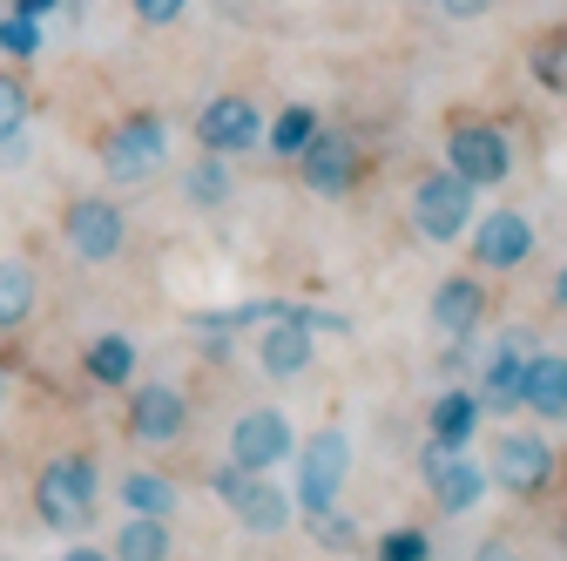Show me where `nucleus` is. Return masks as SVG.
Returning <instances> with one entry per match:
<instances>
[{
  "instance_id": "obj_4",
  "label": "nucleus",
  "mask_w": 567,
  "mask_h": 561,
  "mask_svg": "<svg viewBox=\"0 0 567 561\" xmlns=\"http://www.w3.org/2000/svg\"><path fill=\"white\" fill-rule=\"evenodd\" d=\"M412 224H419L425 244H453V237H466V231H473V183L453 176V170L425 176V183L412 190Z\"/></svg>"
},
{
  "instance_id": "obj_17",
  "label": "nucleus",
  "mask_w": 567,
  "mask_h": 561,
  "mask_svg": "<svg viewBox=\"0 0 567 561\" xmlns=\"http://www.w3.org/2000/svg\"><path fill=\"white\" fill-rule=\"evenodd\" d=\"M520 406L534 419H567V353H534L527 373H520Z\"/></svg>"
},
{
  "instance_id": "obj_6",
  "label": "nucleus",
  "mask_w": 567,
  "mask_h": 561,
  "mask_svg": "<svg viewBox=\"0 0 567 561\" xmlns=\"http://www.w3.org/2000/svg\"><path fill=\"white\" fill-rule=\"evenodd\" d=\"M61 244L75 251L82 264H109L128 244V217H122L109 196H75V203L61 210Z\"/></svg>"
},
{
  "instance_id": "obj_20",
  "label": "nucleus",
  "mask_w": 567,
  "mask_h": 561,
  "mask_svg": "<svg viewBox=\"0 0 567 561\" xmlns=\"http://www.w3.org/2000/svg\"><path fill=\"white\" fill-rule=\"evenodd\" d=\"M135 359H142V353H135L128 332H102L89 353H82V366H89L95 386H128V379H135Z\"/></svg>"
},
{
  "instance_id": "obj_13",
  "label": "nucleus",
  "mask_w": 567,
  "mask_h": 561,
  "mask_svg": "<svg viewBox=\"0 0 567 561\" xmlns=\"http://www.w3.org/2000/svg\"><path fill=\"white\" fill-rule=\"evenodd\" d=\"M298 176H305L311 196H344L351 183H359V143L338 135V129H318L311 143L298 150Z\"/></svg>"
},
{
  "instance_id": "obj_10",
  "label": "nucleus",
  "mask_w": 567,
  "mask_h": 561,
  "mask_svg": "<svg viewBox=\"0 0 567 561\" xmlns=\"http://www.w3.org/2000/svg\"><path fill=\"white\" fill-rule=\"evenodd\" d=\"M446 170L466 176L473 190H486V183H507L514 150H507V135L493 129V122H453L446 129Z\"/></svg>"
},
{
  "instance_id": "obj_7",
  "label": "nucleus",
  "mask_w": 567,
  "mask_h": 561,
  "mask_svg": "<svg viewBox=\"0 0 567 561\" xmlns=\"http://www.w3.org/2000/svg\"><path fill=\"white\" fill-rule=\"evenodd\" d=\"M196 150L203 156H250V150H264V115H257V102L250 95H217V102H203V115H196Z\"/></svg>"
},
{
  "instance_id": "obj_14",
  "label": "nucleus",
  "mask_w": 567,
  "mask_h": 561,
  "mask_svg": "<svg viewBox=\"0 0 567 561\" xmlns=\"http://www.w3.org/2000/svg\"><path fill=\"white\" fill-rule=\"evenodd\" d=\"M466 244H473L480 271H520L534 257V224L520 217V210H493V217H480V231Z\"/></svg>"
},
{
  "instance_id": "obj_36",
  "label": "nucleus",
  "mask_w": 567,
  "mask_h": 561,
  "mask_svg": "<svg viewBox=\"0 0 567 561\" xmlns=\"http://www.w3.org/2000/svg\"><path fill=\"white\" fill-rule=\"evenodd\" d=\"M0 392H8V379H0Z\"/></svg>"
},
{
  "instance_id": "obj_11",
  "label": "nucleus",
  "mask_w": 567,
  "mask_h": 561,
  "mask_svg": "<svg viewBox=\"0 0 567 561\" xmlns=\"http://www.w3.org/2000/svg\"><path fill=\"white\" fill-rule=\"evenodd\" d=\"M298 453L291 440V419H284L277 406H250L237 412V427H230V467H250V473H270Z\"/></svg>"
},
{
  "instance_id": "obj_8",
  "label": "nucleus",
  "mask_w": 567,
  "mask_h": 561,
  "mask_svg": "<svg viewBox=\"0 0 567 561\" xmlns=\"http://www.w3.org/2000/svg\"><path fill=\"white\" fill-rule=\"evenodd\" d=\"M169 156V122L163 115H128L122 129H109V143H102V170L115 183H142V176H156Z\"/></svg>"
},
{
  "instance_id": "obj_24",
  "label": "nucleus",
  "mask_w": 567,
  "mask_h": 561,
  "mask_svg": "<svg viewBox=\"0 0 567 561\" xmlns=\"http://www.w3.org/2000/svg\"><path fill=\"white\" fill-rule=\"evenodd\" d=\"M311 135H318V109H305V102H291V109H284L270 129H264V150H277L284 163H291L305 143H311Z\"/></svg>"
},
{
  "instance_id": "obj_22",
  "label": "nucleus",
  "mask_w": 567,
  "mask_h": 561,
  "mask_svg": "<svg viewBox=\"0 0 567 561\" xmlns=\"http://www.w3.org/2000/svg\"><path fill=\"white\" fill-rule=\"evenodd\" d=\"M122 508L128 514H156V521H169L176 508H183V494H176V480H163V473H122Z\"/></svg>"
},
{
  "instance_id": "obj_30",
  "label": "nucleus",
  "mask_w": 567,
  "mask_h": 561,
  "mask_svg": "<svg viewBox=\"0 0 567 561\" xmlns=\"http://www.w3.org/2000/svg\"><path fill=\"white\" fill-rule=\"evenodd\" d=\"M128 8H135V21H142V28H169V21H183L189 0H128Z\"/></svg>"
},
{
  "instance_id": "obj_34",
  "label": "nucleus",
  "mask_w": 567,
  "mask_h": 561,
  "mask_svg": "<svg viewBox=\"0 0 567 561\" xmlns=\"http://www.w3.org/2000/svg\"><path fill=\"white\" fill-rule=\"evenodd\" d=\"M61 561H109V554H102V548H68Z\"/></svg>"
},
{
  "instance_id": "obj_25",
  "label": "nucleus",
  "mask_w": 567,
  "mask_h": 561,
  "mask_svg": "<svg viewBox=\"0 0 567 561\" xmlns=\"http://www.w3.org/2000/svg\"><path fill=\"white\" fill-rule=\"evenodd\" d=\"M183 196H189L196 210H217V203L230 196V156H203V163H189V170H183Z\"/></svg>"
},
{
  "instance_id": "obj_27",
  "label": "nucleus",
  "mask_w": 567,
  "mask_h": 561,
  "mask_svg": "<svg viewBox=\"0 0 567 561\" xmlns=\"http://www.w3.org/2000/svg\"><path fill=\"white\" fill-rule=\"evenodd\" d=\"M305 521L318 528V541H324V548H359V521L338 514V508H318V514H305Z\"/></svg>"
},
{
  "instance_id": "obj_16",
  "label": "nucleus",
  "mask_w": 567,
  "mask_h": 561,
  "mask_svg": "<svg viewBox=\"0 0 567 561\" xmlns=\"http://www.w3.org/2000/svg\"><path fill=\"white\" fill-rule=\"evenodd\" d=\"M534 359V332H507L501 345H493V359H486V386H480V406H501L514 412L520 406V373Z\"/></svg>"
},
{
  "instance_id": "obj_33",
  "label": "nucleus",
  "mask_w": 567,
  "mask_h": 561,
  "mask_svg": "<svg viewBox=\"0 0 567 561\" xmlns=\"http://www.w3.org/2000/svg\"><path fill=\"white\" fill-rule=\"evenodd\" d=\"M48 8H54V0H14V14H34V21H41Z\"/></svg>"
},
{
  "instance_id": "obj_3",
  "label": "nucleus",
  "mask_w": 567,
  "mask_h": 561,
  "mask_svg": "<svg viewBox=\"0 0 567 561\" xmlns=\"http://www.w3.org/2000/svg\"><path fill=\"white\" fill-rule=\"evenodd\" d=\"M209 487H217V501L250 528V534H277V528H291V494L284 487H270L264 473H250V467H217L209 473Z\"/></svg>"
},
{
  "instance_id": "obj_31",
  "label": "nucleus",
  "mask_w": 567,
  "mask_h": 561,
  "mask_svg": "<svg viewBox=\"0 0 567 561\" xmlns=\"http://www.w3.org/2000/svg\"><path fill=\"white\" fill-rule=\"evenodd\" d=\"M440 8H446V14H453V21H480V14H486V8H493V0H440Z\"/></svg>"
},
{
  "instance_id": "obj_21",
  "label": "nucleus",
  "mask_w": 567,
  "mask_h": 561,
  "mask_svg": "<svg viewBox=\"0 0 567 561\" xmlns=\"http://www.w3.org/2000/svg\"><path fill=\"white\" fill-rule=\"evenodd\" d=\"M169 521H156V514H128L122 528H115V554L109 561H169Z\"/></svg>"
},
{
  "instance_id": "obj_1",
  "label": "nucleus",
  "mask_w": 567,
  "mask_h": 561,
  "mask_svg": "<svg viewBox=\"0 0 567 561\" xmlns=\"http://www.w3.org/2000/svg\"><path fill=\"white\" fill-rule=\"evenodd\" d=\"M95 494H102L95 460H89V453H61V460H48L41 480H34V514H41V528H54V534H75V528L95 521Z\"/></svg>"
},
{
  "instance_id": "obj_28",
  "label": "nucleus",
  "mask_w": 567,
  "mask_h": 561,
  "mask_svg": "<svg viewBox=\"0 0 567 561\" xmlns=\"http://www.w3.org/2000/svg\"><path fill=\"white\" fill-rule=\"evenodd\" d=\"M379 561H433V541H425L419 528H392L379 541Z\"/></svg>"
},
{
  "instance_id": "obj_2",
  "label": "nucleus",
  "mask_w": 567,
  "mask_h": 561,
  "mask_svg": "<svg viewBox=\"0 0 567 561\" xmlns=\"http://www.w3.org/2000/svg\"><path fill=\"white\" fill-rule=\"evenodd\" d=\"M311 332H344V318H331V312H305V305H284L277 318H270V332L257 338V366L270 373V379H298L305 366H311Z\"/></svg>"
},
{
  "instance_id": "obj_35",
  "label": "nucleus",
  "mask_w": 567,
  "mask_h": 561,
  "mask_svg": "<svg viewBox=\"0 0 567 561\" xmlns=\"http://www.w3.org/2000/svg\"><path fill=\"white\" fill-rule=\"evenodd\" d=\"M554 305L567 312V264H560V277H554Z\"/></svg>"
},
{
  "instance_id": "obj_32",
  "label": "nucleus",
  "mask_w": 567,
  "mask_h": 561,
  "mask_svg": "<svg viewBox=\"0 0 567 561\" xmlns=\"http://www.w3.org/2000/svg\"><path fill=\"white\" fill-rule=\"evenodd\" d=\"M473 561H520V548H507V541H480Z\"/></svg>"
},
{
  "instance_id": "obj_23",
  "label": "nucleus",
  "mask_w": 567,
  "mask_h": 561,
  "mask_svg": "<svg viewBox=\"0 0 567 561\" xmlns=\"http://www.w3.org/2000/svg\"><path fill=\"white\" fill-rule=\"evenodd\" d=\"M34 292H41V277L28 264H0V332H21L34 318Z\"/></svg>"
},
{
  "instance_id": "obj_15",
  "label": "nucleus",
  "mask_w": 567,
  "mask_h": 561,
  "mask_svg": "<svg viewBox=\"0 0 567 561\" xmlns=\"http://www.w3.org/2000/svg\"><path fill=\"white\" fill-rule=\"evenodd\" d=\"M183 427H189V399L176 386H142V392H128V434L142 447H169V440H183Z\"/></svg>"
},
{
  "instance_id": "obj_19",
  "label": "nucleus",
  "mask_w": 567,
  "mask_h": 561,
  "mask_svg": "<svg viewBox=\"0 0 567 561\" xmlns=\"http://www.w3.org/2000/svg\"><path fill=\"white\" fill-rule=\"evenodd\" d=\"M425 427H433V440H440V447H466V440L480 434V392H466V386L440 392V399H433V419H425Z\"/></svg>"
},
{
  "instance_id": "obj_9",
  "label": "nucleus",
  "mask_w": 567,
  "mask_h": 561,
  "mask_svg": "<svg viewBox=\"0 0 567 561\" xmlns=\"http://www.w3.org/2000/svg\"><path fill=\"white\" fill-rule=\"evenodd\" d=\"M486 480L501 487V494H514V501H534V494H547V480H554V447L540 434H501V440H493Z\"/></svg>"
},
{
  "instance_id": "obj_26",
  "label": "nucleus",
  "mask_w": 567,
  "mask_h": 561,
  "mask_svg": "<svg viewBox=\"0 0 567 561\" xmlns=\"http://www.w3.org/2000/svg\"><path fill=\"white\" fill-rule=\"evenodd\" d=\"M21 129H28V89L14 75H0V143H14Z\"/></svg>"
},
{
  "instance_id": "obj_12",
  "label": "nucleus",
  "mask_w": 567,
  "mask_h": 561,
  "mask_svg": "<svg viewBox=\"0 0 567 561\" xmlns=\"http://www.w3.org/2000/svg\"><path fill=\"white\" fill-rule=\"evenodd\" d=\"M419 473H425V487H433L440 514H473V508H480V494H486V473L466 460V447H440V440H425Z\"/></svg>"
},
{
  "instance_id": "obj_5",
  "label": "nucleus",
  "mask_w": 567,
  "mask_h": 561,
  "mask_svg": "<svg viewBox=\"0 0 567 561\" xmlns=\"http://www.w3.org/2000/svg\"><path fill=\"white\" fill-rule=\"evenodd\" d=\"M344 473H351V440L338 427L311 434L298 447V514H318V508H338L344 494Z\"/></svg>"
},
{
  "instance_id": "obj_29",
  "label": "nucleus",
  "mask_w": 567,
  "mask_h": 561,
  "mask_svg": "<svg viewBox=\"0 0 567 561\" xmlns=\"http://www.w3.org/2000/svg\"><path fill=\"white\" fill-rule=\"evenodd\" d=\"M0 48L28 61V54L41 48V21H34V14H8V21H0Z\"/></svg>"
},
{
  "instance_id": "obj_18",
  "label": "nucleus",
  "mask_w": 567,
  "mask_h": 561,
  "mask_svg": "<svg viewBox=\"0 0 567 561\" xmlns=\"http://www.w3.org/2000/svg\"><path fill=\"white\" fill-rule=\"evenodd\" d=\"M480 318H486V285L480 277H446V285L433 292V325L446 338H466Z\"/></svg>"
}]
</instances>
